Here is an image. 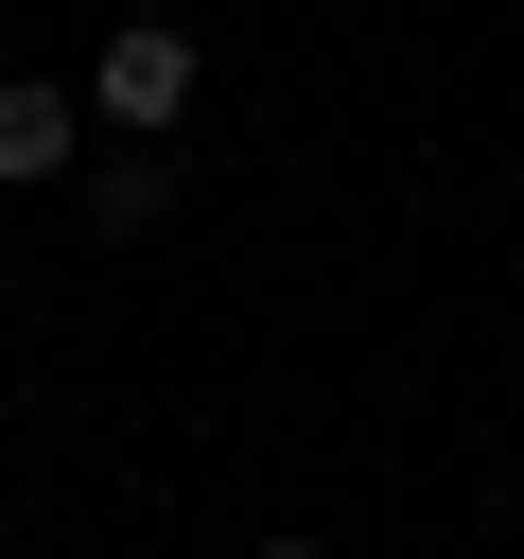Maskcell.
Returning a JSON list of instances; mask_svg holds the SVG:
<instances>
[{
  "label": "cell",
  "mask_w": 524,
  "mask_h": 559,
  "mask_svg": "<svg viewBox=\"0 0 524 559\" xmlns=\"http://www.w3.org/2000/svg\"><path fill=\"white\" fill-rule=\"evenodd\" d=\"M262 559H314V542H262Z\"/></svg>",
  "instance_id": "3"
},
{
  "label": "cell",
  "mask_w": 524,
  "mask_h": 559,
  "mask_svg": "<svg viewBox=\"0 0 524 559\" xmlns=\"http://www.w3.org/2000/svg\"><path fill=\"white\" fill-rule=\"evenodd\" d=\"M87 105H105L122 140H157V122L192 105V35H175V17H122V35H105V87H87Z\"/></svg>",
  "instance_id": "1"
},
{
  "label": "cell",
  "mask_w": 524,
  "mask_h": 559,
  "mask_svg": "<svg viewBox=\"0 0 524 559\" xmlns=\"http://www.w3.org/2000/svg\"><path fill=\"white\" fill-rule=\"evenodd\" d=\"M70 157H87V105H70V87H35V70H17V87H0V192H52V175H70Z\"/></svg>",
  "instance_id": "2"
}]
</instances>
